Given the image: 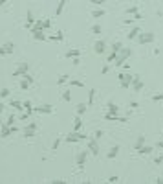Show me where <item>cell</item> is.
I'll return each instance as SVG.
<instances>
[{"instance_id": "cell-39", "label": "cell", "mask_w": 163, "mask_h": 184, "mask_svg": "<svg viewBox=\"0 0 163 184\" xmlns=\"http://www.w3.org/2000/svg\"><path fill=\"white\" fill-rule=\"evenodd\" d=\"M9 94H11V92H9V88H2V90H0V98H8Z\"/></svg>"}, {"instance_id": "cell-36", "label": "cell", "mask_w": 163, "mask_h": 184, "mask_svg": "<svg viewBox=\"0 0 163 184\" xmlns=\"http://www.w3.org/2000/svg\"><path fill=\"white\" fill-rule=\"evenodd\" d=\"M42 28H44V31L51 28V20H50V18H46V20H42Z\"/></svg>"}, {"instance_id": "cell-25", "label": "cell", "mask_w": 163, "mask_h": 184, "mask_svg": "<svg viewBox=\"0 0 163 184\" xmlns=\"http://www.w3.org/2000/svg\"><path fill=\"white\" fill-rule=\"evenodd\" d=\"M121 48H123V43H121V40H115V43H112V46H110V50L115 52V53H117Z\"/></svg>"}, {"instance_id": "cell-38", "label": "cell", "mask_w": 163, "mask_h": 184, "mask_svg": "<svg viewBox=\"0 0 163 184\" xmlns=\"http://www.w3.org/2000/svg\"><path fill=\"white\" fill-rule=\"evenodd\" d=\"M59 146H60V140H59V138H55V140H53V144H51V151H57Z\"/></svg>"}, {"instance_id": "cell-22", "label": "cell", "mask_w": 163, "mask_h": 184, "mask_svg": "<svg viewBox=\"0 0 163 184\" xmlns=\"http://www.w3.org/2000/svg\"><path fill=\"white\" fill-rule=\"evenodd\" d=\"M81 127H83V120H81V116L77 114L75 120H73V131H81Z\"/></svg>"}, {"instance_id": "cell-26", "label": "cell", "mask_w": 163, "mask_h": 184, "mask_svg": "<svg viewBox=\"0 0 163 184\" xmlns=\"http://www.w3.org/2000/svg\"><path fill=\"white\" fill-rule=\"evenodd\" d=\"M96 92H97L96 88H92V90L88 92V101H86V103H88V107H90V105L93 103V99H96Z\"/></svg>"}, {"instance_id": "cell-8", "label": "cell", "mask_w": 163, "mask_h": 184, "mask_svg": "<svg viewBox=\"0 0 163 184\" xmlns=\"http://www.w3.org/2000/svg\"><path fill=\"white\" fill-rule=\"evenodd\" d=\"M143 87H145V83L141 81V77H139V76H134L132 83H130V88H132V92H141V90H143Z\"/></svg>"}, {"instance_id": "cell-50", "label": "cell", "mask_w": 163, "mask_h": 184, "mask_svg": "<svg viewBox=\"0 0 163 184\" xmlns=\"http://www.w3.org/2000/svg\"><path fill=\"white\" fill-rule=\"evenodd\" d=\"M51 182H53V184H64L66 180H60V179H57V180H51Z\"/></svg>"}, {"instance_id": "cell-20", "label": "cell", "mask_w": 163, "mask_h": 184, "mask_svg": "<svg viewBox=\"0 0 163 184\" xmlns=\"http://www.w3.org/2000/svg\"><path fill=\"white\" fill-rule=\"evenodd\" d=\"M75 111H77V114H79V116H84V114L88 112V103H79Z\"/></svg>"}, {"instance_id": "cell-13", "label": "cell", "mask_w": 163, "mask_h": 184, "mask_svg": "<svg viewBox=\"0 0 163 184\" xmlns=\"http://www.w3.org/2000/svg\"><path fill=\"white\" fill-rule=\"evenodd\" d=\"M35 131H37V124H35V121H31L30 125L24 127V136H26V138H31V136H35Z\"/></svg>"}, {"instance_id": "cell-12", "label": "cell", "mask_w": 163, "mask_h": 184, "mask_svg": "<svg viewBox=\"0 0 163 184\" xmlns=\"http://www.w3.org/2000/svg\"><path fill=\"white\" fill-rule=\"evenodd\" d=\"M33 112H39V114H51V112H53V105L44 103V105H40V107H35V109H33Z\"/></svg>"}, {"instance_id": "cell-17", "label": "cell", "mask_w": 163, "mask_h": 184, "mask_svg": "<svg viewBox=\"0 0 163 184\" xmlns=\"http://www.w3.org/2000/svg\"><path fill=\"white\" fill-rule=\"evenodd\" d=\"M68 4V0H59V4H57V8H55V17L59 15H63V11H64V6Z\"/></svg>"}, {"instance_id": "cell-5", "label": "cell", "mask_w": 163, "mask_h": 184, "mask_svg": "<svg viewBox=\"0 0 163 184\" xmlns=\"http://www.w3.org/2000/svg\"><path fill=\"white\" fill-rule=\"evenodd\" d=\"M88 155H90V151H88V149H83V151H79V153H77V156H75V164L79 166V169H83V168H84Z\"/></svg>"}, {"instance_id": "cell-2", "label": "cell", "mask_w": 163, "mask_h": 184, "mask_svg": "<svg viewBox=\"0 0 163 184\" xmlns=\"http://www.w3.org/2000/svg\"><path fill=\"white\" fill-rule=\"evenodd\" d=\"M68 144H77V142H83V140H88V136L84 133H79V131H72L70 134L64 138Z\"/></svg>"}, {"instance_id": "cell-32", "label": "cell", "mask_w": 163, "mask_h": 184, "mask_svg": "<svg viewBox=\"0 0 163 184\" xmlns=\"http://www.w3.org/2000/svg\"><path fill=\"white\" fill-rule=\"evenodd\" d=\"M70 85L72 87H79V88L84 87V83H83V81H79V79H70Z\"/></svg>"}, {"instance_id": "cell-46", "label": "cell", "mask_w": 163, "mask_h": 184, "mask_svg": "<svg viewBox=\"0 0 163 184\" xmlns=\"http://www.w3.org/2000/svg\"><path fill=\"white\" fill-rule=\"evenodd\" d=\"M108 70H110V66H108V65H105L103 68H101V72H103V74H108Z\"/></svg>"}, {"instance_id": "cell-15", "label": "cell", "mask_w": 163, "mask_h": 184, "mask_svg": "<svg viewBox=\"0 0 163 184\" xmlns=\"http://www.w3.org/2000/svg\"><path fill=\"white\" fill-rule=\"evenodd\" d=\"M9 134H13L11 127H9V125H6V124H2V125H0V138H8Z\"/></svg>"}, {"instance_id": "cell-29", "label": "cell", "mask_w": 163, "mask_h": 184, "mask_svg": "<svg viewBox=\"0 0 163 184\" xmlns=\"http://www.w3.org/2000/svg\"><path fill=\"white\" fill-rule=\"evenodd\" d=\"M48 39H51V40H57V43H60V40H64V35H63V31H59V33H55V35H51V37H48Z\"/></svg>"}, {"instance_id": "cell-35", "label": "cell", "mask_w": 163, "mask_h": 184, "mask_svg": "<svg viewBox=\"0 0 163 184\" xmlns=\"http://www.w3.org/2000/svg\"><path fill=\"white\" fill-rule=\"evenodd\" d=\"M63 99H64V101H72V92H70V90H64V92H63Z\"/></svg>"}, {"instance_id": "cell-45", "label": "cell", "mask_w": 163, "mask_h": 184, "mask_svg": "<svg viewBox=\"0 0 163 184\" xmlns=\"http://www.w3.org/2000/svg\"><path fill=\"white\" fill-rule=\"evenodd\" d=\"M106 0H90V4H96V6H103Z\"/></svg>"}, {"instance_id": "cell-41", "label": "cell", "mask_w": 163, "mask_h": 184, "mask_svg": "<svg viewBox=\"0 0 163 184\" xmlns=\"http://www.w3.org/2000/svg\"><path fill=\"white\" fill-rule=\"evenodd\" d=\"M152 101H163V92L154 94V96H152Z\"/></svg>"}, {"instance_id": "cell-14", "label": "cell", "mask_w": 163, "mask_h": 184, "mask_svg": "<svg viewBox=\"0 0 163 184\" xmlns=\"http://www.w3.org/2000/svg\"><path fill=\"white\" fill-rule=\"evenodd\" d=\"M119 151H121V147H119V146H112V147H110V151L106 153V158H108V160H114L115 156L119 155Z\"/></svg>"}, {"instance_id": "cell-47", "label": "cell", "mask_w": 163, "mask_h": 184, "mask_svg": "<svg viewBox=\"0 0 163 184\" xmlns=\"http://www.w3.org/2000/svg\"><path fill=\"white\" fill-rule=\"evenodd\" d=\"M134 22H136L134 17H132V18H125V24H134Z\"/></svg>"}, {"instance_id": "cell-11", "label": "cell", "mask_w": 163, "mask_h": 184, "mask_svg": "<svg viewBox=\"0 0 163 184\" xmlns=\"http://www.w3.org/2000/svg\"><path fill=\"white\" fill-rule=\"evenodd\" d=\"M106 48H108V46H106V43H105V40H101V39L93 43V52H96L97 55H101V53H105V52H106Z\"/></svg>"}, {"instance_id": "cell-56", "label": "cell", "mask_w": 163, "mask_h": 184, "mask_svg": "<svg viewBox=\"0 0 163 184\" xmlns=\"http://www.w3.org/2000/svg\"><path fill=\"white\" fill-rule=\"evenodd\" d=\"M159 160H161V162H163V155H161V156H159Z\"/></svg>"}, {"instance_id": "cell-10", "label": "cell", "mask_w": 163, "mask_h": 184, "mask_svg": "<svg viewBox=\"0 0 163 184\" xmlns=\"http://www.w3.org/2000/svg\"><path fill=\"white\" fill-rule=\"evenodd\" d=\"M30 33L33 35L35 40H48V35L44 33V30H37V28H30Z\"/></svg>"}, {"instance_id": "cell-33", "label": "cell", "mask_w": 163, "mask_h": 184, "mask_svg": "<svg viewBox=\"0 0 163 184\" xmlns=\"http://www.w3.org/2000/svg\"><path fill=\"white\" fill-rule=\"evenodd\" d=\"M30 87H31V83H28L26 79L20 81V88H22V90H30Z\"/></svg>"}, {"instance_id": "cell-37", "label": "cell", "mask_w": 163, "mask_h": 184, "mask_svg": "<svg viewBox=\"0 0 163 184\" xmlns=\"http://www.w3.org/2000/svg\"><path fill=\"white\" fill-rule=\"evenodd\" d=\"M103 136H105V133L101 131V129H97V131L93 133V138H96V140H101V138H103Z\"/></svg>"}, {"instance_id": "cell-23", "label": "cell", "mask_w": 163, "mask_h": 184, "mask_svg": "<svg viewBox=\"0 0 163 184\" xmlns=\"http://www.w3.org/2000/svg\"><path fill=\"white\" fill-rule=\"evenodd\" d=\"M79 55H81V50H77V48H73V50H68V52H66V57H68V59L79 57Z\"/></svg>"}, {"instance_id": "cell-1", "label": "cell", "mask_w": 163, "mask_h": 184, "mask_svg": "<svg viewBox=\"0 0 163 184\" xmlns=\"http://www.w3.org/2000/svg\"><path fill=\"white\" fill-rule=\"evenodd\" d=\"M130 55H132V50H130V48H125V46H123V48H121L117 53H115V61H114V65H115V66H121V65H123Z\"/></svg>"}, {"instance_id": "cell-7", "label": "cell", "mask_w": 163, "mask_h": 184, "mask_svg": "<svg viewBox=\"0 0 163 184\" xmlns=\"http://www.w3.org/2000/svg\"><path fill=\"white\" fill-rule=\"evenodd\" d=\"M86 149L90 151V155L97 156V155H99V140H96V138H90V140H88V146H86Z\"/></svg>"}, {"instance_id": "cell-3", "label": "cell", "mask_w": 163, "mask_h": 184, "mask_svg": "<svg viewBox=\"0 0 163 184\" xmlns=\"http://www.w3.org/2000/svg\"><path fill=\"white\" fill-rule=\"evenodd\" d=\"M136 40H138L139 44H150V43H154V40H156V33H152V31L143 33V31H141L139 35L136 37Z\"/></svg>"}, {"instance_id": "cell-49", "label": "cell", "mask_w": 163, "mask_h": 184, "mask_svg": "<svg viewBox=\"0 0 163 184\" xmlns=\"http://www.w3.org/2000/svg\"><path fill=\"white\" fill-rule=\"evenodd\" d=\"M130 107H132V109H138V107H139V103H138V101H132Z\"/></svg>"}, {"instance_id": "cell-43", "label": "cell", "mask_w": 163, "mask_h": 184, "mask_svg": "<svg viewBox=\"0 0 163 184\" xmlns=\"http://www.w3.org/2000/svg\"><path fill=\"white\" fill-rule=\"evenodd\" d=\"M117 180H119V177H117V175H110L106 182H112V184H114V182H117Z\"/></svg>"}, {"instance_id": "cell-40", "label": "cell", "mask_w": 163, "mask_h": 184, "mask_svg": "<svg viewBox=\"0 0 163 184\" xmlns=\"http://www.w3.org/2000/svg\"><path fill=\"white\" fill-rule=\"evenodd\" d=\"M22 79H26L28 83H31V85H33V77H31V74H30V72H26L24 76H22Z\"/></svg>"}, {"instance_id": "cell-16", "label": "cell", "mask_w": 163, "mask_h": 184, "mask_svg": "<svg viewBox=\"0 0 163 184\" xmlns=\"http://www.w3.org/2000/svg\"><path fill=\"white\" fill-rule=\"evenodd\" d=\"M145 142H147L145 134H139V136H138V140H136V144L132 146V149H134V151H138V149H139L141 146H145Z\"/></svg>"}, {"instance_id": "cell-21", "label": "cell", "mask_w": 163, "mask_h": 184, "mask_svg": "<svg viewBox=\"0 0 163 184\" xmlns=\"http://www.w3.org/2000/svg\"><path fill=\"white\" fill-rule=\"evenodd\" d=\"M108 112H112V114H119V107L114 103V101H108Z\"/></svg>"}, {"instance_id": "cell-52", "label": "cell", "mask_w": 163, "mask_h": 184, "mask_svg": "<svg viewBox=\"0 0 163 184\" xmlns=\"http://www.w3.org/2000/svg\"><path fill=\"white\" fill-rule=\"evenodd\" d=\"M4 109H6V105L2 103V101H0V114H2V112H4Z\"/></svg>"}, {"instance_id": "cell-54", "label": "cell", "mask_w": 163, "mask_h": 184, "mask_svg": "<svg viewBox=\"0 0 163 184\" xmlns=\"http://www.w3.org/2000/svg\"><path fill=\"white\" fill-rule=\"evenodd\" d=\"M158 147H159V149H163V140H159V142H158Z\"/></svg>"}, {"instance_id": "cell-6", "label": "cell", "mask_w": 163, "mask_h": 184, "mask_svg": "<svg viewBox=\"0 0 163 184\" xmlns=\"http://www.w3.org/2000/svg\"><path fill=\"white\" fill-rule=\"evenodd\" d=\"M15 43H11V40H8V43H4L2 46H0V55H11V53H15Z\"/></svg>"}, {"instance_id": "cell-53", "label": "cell", "mask_w": 163, "mask_h": 184, "mask_svg": "<svg viewBox=\"0 0 163 184\" xmlns=\"http://www.w3.org/2000/svg\"><path fill=\"white\" fill-rule=\"evenodd\" d=\"M154 182H156V184H163V179H161V177H159V179H156Z\"/></svg>"}, {"instance_id": "cell-55", "label": "cell", "mask_w": 163, "mask_h": 184, "mask_svg": "<svg viewBox=\"0 0 163 184\" xmlns=\"http://www.w3.org/2000/svg\"><path fill=\"white\" fill-rule=\"evenodd\" d=\"M6 2H8V0H0V6H4Z\"/></svg>"}, {"instance_id": "cell-51", "label": "cell", "mask_w": 163, "mask_h": 184, "mask_svg": "<svg viewBox=\"0 0 163 184\" xmlns=\"http://www.w3.org/2000/svg\"><path fill=\"white\" fill-rule=\"evenodd\" d=\"M73 65H81V59L79 57H73Z\"/></svg>"}, {"instance_id": "cell-44", "label": "cell", "mask_w": 163, "mask_h": 184, "mask_svg": "<svg viewBox=\"0 0 163 184\" xmlns=\"http://www.w3.org/2000/svg\"><path fill=\"white\" fill-rule=\"evenodd\" d=\"M106 59H108V63H114V61H115V52H110Z\"/></svg>"}, {"instance_id": "cell-34", "label": "cell", "mask_w": 163, "mask_h": 184, "mask_svg": "<svg viewBox=\"0 0 163 184\" xmlns=\"http://www.w3.org/2000/svg\"><path fill=\"white\" fill-rule=\"evenodd\" d=\"M66 81H70V76H68V74H64V76H60V77L57 79V83H59V85H63V83H66Z\"/></svg>"}, {"instance_id": "cell-9", "label": "cell", "mask_w": 163, "mask_h": 184, "mask_svg": "<svg viewBox=\"0 0 163 184\" xmlns=\"http://www.w3.org/2000/svg\"><path fill=\"white\" fill-rule=\"evenodd\" d=\"M26 72H30V63H20L18 68L13 72V77H22Z\"/></svg>"}, {"instance_id": "cell-42", "label": "cell", "mask_w": 163, "mask_h": 184, "mask_svg": "<svg viewBox=\"0 0 163 184\" xmlns=\"http://www.w3.org/2000/svg\"><path fill=\"white\" fill-rule=\"evenodd\" d=\"M4 124H6V125H9V127H11L13 124H15V116H13V114H11V116L8 118V121H4Z\"/></svg>"}, {"instance_id": "cell-19", "label": "cell", "mask_w": 163, "mask_h": 184, "mask_svg": "<svg viewBox=\"0 0 163 184\" xmlns=\"http://www.w3.org/2000/svg\"><path fill=\"white\" fill-rule=\"evenodd\" d=\"M152 151H154V147H152V146H147V144H145V146H141V147L138 149V153H139V155H150Z\"/></svg>"}, {"instance_id": "cell-30", "label": "cell", "mask_w": 163, "mask_h": 184, "mask_svg": "<svg viewBox=\"0 0 163 184\" xmlns=\"http://www.w3.org/2000/svg\"><path fill=\"white\" fill-rule=\"evenodd\" d=\"M24 109H26V112H30V114H33V105H31V101H24Z\"/></svg>"}, {"instance_id": "cell-18", "label": "cell", "mask_w": 163, "mask_h": 184, "mask_svg": "<svg viewBox=\"0 0 163 184\" xmlns=\"http://www.w3.org/2000/svg\"><path fill=\"white\" fill-rule=\"evenodd\" d=\"M139 33H141V30L138 28V26H136V28H132L130 31H128V33H126V39H128V40H134L136 37H138V35H139Z\"/></svg>"}, {"instance_id": "cell-27", "label": "cell", "mask_w": 163, "mask_h": 184, "mask_svg": "<svg viewBox=\"0 0 163 184\" xmlns=\"http://www.w3.org/2000/svg\"><path fill=\"white\" fill-rule=\"evenodd\" d=\"M90 31L93 33V35H101V33H103V28H101L99 24H93L92 28H90Z\"/></svg>"}, {"instance_id": "cell-31", "label": "cell", "mask_w": 163, "mask_h": 184, "mask_svg": "<svg viewBox=\"0 0 163 184\" xmlns=\"http://www.w3.org/2000/svg\"><path fill=\"white\" fill-rule=\"evenodd\" d=\"M138 11H139L138 6H130V8H126V13H128V15H136Z\"/></svg>"}, {"instance_id": "cell-48", "label": "cell", "mask_w": 163, "mask_h": 184, "mask_svg": "<svg viewBox=\"0 0 163 184\" xmlns=\"http://www.w3.org/2000/svg\"><path fill=\"white\" fill-rule=\"evenodd\" d=\"M121 66H123V68H125V70H130V63H126V61H125V63H123V65H121Z\"/></svg>"}, {"instance_id": "cell-4", "label": "cell", "mask_w": 163, "mask_h": 184, "mask_svg": "<svg viewBox=\"0 0 163 184\" xmlns=\"http://www.w3.org/2000/svg\"><path fill=\"white\" fill-rule=\"evenodd\" d=\"M117 79H119L121 87H123L125 90H128V88H130V83H132V79H134V76H132V74H125V72H119V74H117Z\"/></svg>"}, {"instance_id": "cell-57", "label": "cell", "mask_w": 163, "mask_h": 184, "mask_svg": "<svg viewBox=\"0 0 163 184\" xmlns=\"http://www.w3.org/2000/svg\"><path fill=\"white\" fill-rule=\"evenodd\" d=\"M2 124H4V121H2V120H0V125H2Z\"/></svg>"}, {"instance_id": "cell-28", "label": "cell", "mask_w": 163, "mask_h": 184, "mask_svg": "<svg viewBox=\"0 0 163 184\" xmlns=\"http://www.w3.org/2000/svg\"><path fill=\"white\" fill-rule=\"evenodd\" d=\"M11 107H15L17 111H24V105L20 103V101H17V99H11V103H9Z\"/></svg>"}, {"instance_id": "cell-24", "label": "cell", "mask_w": 163, "mask_h": 184, "mask_svg": "<svg viewBox=\"0 0 163 184\" xmlns=\"http://www.w3.org/2000/svg\"><path fill=\"white\" fill-rule=\"evenodd\" d=\"M105 15H106L105 9H93V11H92V17H93V18H103Z\"/></svg>"}]
</instances>
